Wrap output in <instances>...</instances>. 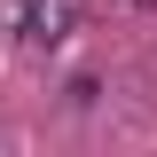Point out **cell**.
<instances>
[{
	"instance_id": "6da1fadb",
	"label": "cell",
	"mask_w": 157,
	"mask_h": 157,
	"mask_svg": "<svg viewBox=\"0 0 157 157\" xmlns=\"http://www.w3.org/2000/svg\"><path fill=\"white\" fill-rule=\"evenodd\" d=\"M71 32V0H16V39L24 47H55Z\"/></svg>"
}]
</instances>
